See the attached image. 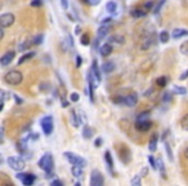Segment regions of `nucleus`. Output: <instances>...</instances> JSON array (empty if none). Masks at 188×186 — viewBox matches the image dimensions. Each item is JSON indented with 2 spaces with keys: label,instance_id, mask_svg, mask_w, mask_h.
Returning <instances> with one entry per match:
<instances>
[{
  "label": "nucleus",
  "instance_id": "obj_1",
  "mask_svg": "<svg viewBox=\"0 0 188 186\" xmlns=\"http://www.w3.org/2000/svg\"><path fill=\"white\" fill-rule=\"evenodd\" d=\"M22 80H23L22 72L17 71V70H10V71H8L4 75V81L9 85H18L22 83Z\"/></svg>",
  "mask_w": 188,
  "mask_h": 186
},
{
  "label": "nucleus",
  "instance_id": "obj_2",
  "mask_svg": "<svg viewBox=\"0 0 188 186\" xmlns=\"http://www.w3.org/2000/svg\"><path fill=\"white\" fill-rule=\"evenodd\" d=\"M53 156L50 154H44L39 160V167L44 170L45 173H50L53 170Z\"/></svg>",
  "mask_w": 188,
  "mask_h": 186
},
{
  "label": "nucleus",
  "instance_id": "obj_3",
  "mask_svg": "<svg viewBox=\"0 0 188 186\" xmlns=\"http://www.w3.org/2000/svg\"><path fill=\"white\" fill-rule=\"evenodd\" d=\"M7 162H8V165L14 170H22L26 167V163L21 156H10L8 158Z\"/></svg>",
  "mask_w": 188,
  "mask_h": 186
},
{
  "label": "nucleus",
  "instance_id": "obj_4",
  "mask_svg": "<svg viewBox=\"0 0 188 186\" xmlns=\"http://www.w3.org/2000/svg\"><path fill=\"white\" fill-rule=\"evenodd\" d=\"M63 155H65V158L67 159V160L71 163L72 165H81V167L87 165V160L83 159L81 156H79V155H76V154H73V153H70V151H66Z\"/></svg>",
  "mask_w": 188,
  "mask_h": 186
},
{
  "label": "nucleus",
  "instance_id": "obj_5",
  "mask_svg": "<svg viewBox=\"0 0 188 186\" xmlns=\"http://www.w3.org/2000/svg\"><path fill=\"white\" fill-rule=\"evenodd\" d=\"M40 125H41V129L44 132L45 136H49L50 133L53 132V118L50 115H46L44 116L41 120H40Z\"/></svg>",
  "mask_w": 188,
  "mask_h": 186
},
{
  "label": "nucleus",
  "instance_id": "obj_6",
  "mask_svg": "<svg viewBox=\"0 0 188 186\" xmlns=\"http://www.w3.org/2000/svg\"><path fill=\"white\" fill-rule=\"evenodd\" d=\"M137 101H138V97H137L135 93L133 94H129L126 97H119V98H115V102H119V103H124L129 107H133L137 105Z\"/></svg>",
  "mask_w": 188,
  "mask_h": 186
},
{
  "label": "nucleus",
  "instance_id": "obj_7",
  "mask_svg": "<svg viewBox=\"0 0 188 186\" xmlns=\"http://www.w3.org/2000/svg\"><path fill=\"white\" fill-rule=\"evenodd\" d=\"M15 177L18 178L19 181L22 182L23 185H26V186H30V185H32L35 180H36V177H35V174H29V173H17L15 174Z\"/></svg>",
  "mask_w": 188,
  "mask_h": 186
},
{
  "label": "nucleus",
  "instance_id": "obj_8",
  "mask_svg": "<svg viewBox=\"0 0 188 186\" xmlns=\"http://www.w3.org/2000/svg\"><path fill=\"white\" fill-rule=\"evenodd\" d=\"M103 176H102V173L99 172L98 169H94L92 170V174H90V185L92 186H102L103 185Z\"/></svg>",
  "mask_w": 188,
  "mask_h": 186
},
{
  "label": "nucleus",
  "instance_id": "obj_9",
  "mask_svg": "<svg viewBox=\"0 0 188 186\" xmlns=\"http://www.w3.org/2000/svg\"><path fill=\"white\" fill-rule=\"evenodd\" d=\"M15 21V17H14V14H12V13H4L0 16V26L3 27H9L12 26L14 23Z\"/></svg>",
  "mask_w": 188,
  "mask_h": 186
},
{
  "label": "nucleus",
  "instance_id": "obj_10",
  "mask_svg": "<svg viewBox=\"0 0 188 186\" xmlns=\"http://www.w3.org/2000/svg\"><path fill=\"white\" fill-rule=\"evenodd\" d=\"M14 56H15V52H13V50H9V52H7L5 54H3L1 58H0L1 66H7V65H9L10 62L13 61Z\"/></svg>",
  "mask_w": 188,
  "mask_h": 186
},
{
  "label": "nucleus",
  "instance_id": "obj_11",
  "mask_svg": "<svg viewBox=\"0 0 188 186\" xmlns=\"http://www.w3.org/2000/svg\"><path fill=\"white\" fill-rule=\"evenodd\" d=\"M152 127V123L150 120H143V122H137L135 123V128L140 132H146Z\"/></svg>",
  "mask_w": 188,
  "mask_h": 186
},
{
  "label": "nucleus",
  "instance_id": "obj_12",
  "mask_svg": "<svg viewBox=\"0 0 188 186\" xmlns=\"http://www.w3.org/2000/svg\"><path fill=\"white\" fill-rule=\"evenodd\" d=\"M92 75L94 76V79H95L98 83H99V81H101V72H99V69H98V63H97L95 60L93 61V65H92Z\"/></svg>",
  "mask_w": 188,
  "mask_h": 186
},
{
  "label": "nucleus",
  "instance_id": "obj_13",
  "mask_svg": "<svg viewBox=\"0 0 188 186\" xmlns=\"http://www.w3.org/2000/svg\"><path fill=\"white\" fill-rule=\"evenodd\" d=\"M111 52H112V46H111V44H103L99 48V53H101V56H103V57H107V56H109L111 54Z\"/></svg>",
  "mask_w": 188,
  "mask_h": 186
},
{
  "label": "nucleus",
  "instance_id": "obj_14",
  "mask_svg": "<svg viewBox=\"0 0 188 186\" xmlns=\"http://www.w3.org/2000/svg\"><path fill=\"white\" fill-rule=\"evenodd\" d=\"M71 172H72V176L76 177V178H81L84 174V170H83V167L81 165H73Z\"/></svg>",
  "mask_w": 188,
  "mask_h": 186
},
{
  "label": "nucleus",
  "instance_id": "obj_15",
  "mask_svg": "<svg viewBox=\"0 0 188 186\" xmlns=\"http://www.w3.org/2000/svg\"><path fill=\"white\" fill-rule=\"evenodd\" d=\"M184 35H188L187 30H184V29H175L173 31V34H171V36H173L174 39H179V38L184 36Z\"/></svg>",
  "mask_w": 188,
  "mask_h": 186
},
{
  "label": "nucleus",
  "instance_id": "obj_16",
  "mask_svg": "<svg viewBox=\"0 0 188 186\" xmlns=\"http://www.w3.org/2000/svg\"><path fill=\"white\" fill-rule=\"evenodd\" d=\"M113 69H115V65H113V62H104L103 66H102V71L106 72V74H109L113 71Z\"/></svg>",
  "mask_w": 188,
  "mask_h": 186
},
{
  "label": "nucleus",
  "instance_id": "obj_17",
  "mask_svg": "<svg viewBox=\"0 0 188 186\" xmlns=\"http://www.w3.org/2000/svg\"><path fill=\"white\" fill-rule=\"evenodd\" d=\"M35 56V52H29V53H26V54H23V56L19 58L18 60V65H21V63H25L26 61H29V60H31Z\"/></svg>",
  "mask_w": 188,
  "mask_h": 186
},
{
  "label": "nucleus",
  "instance_id": "obj_18",
  "mask_svg": "<svg viewBox=\"0 0 188 186\" xmlns=\"http://www.w3.org/2000/svg\"><path fill=\"white\" fill-rule=\"evenodd\" d=\"M148 149L150 151H155L157 149V136H152L151 137V141H150V145H148Z\"/></svg>",
  "mask_w": 188,
  "mask_h": 186
},
{
  "label": "nucleus",
  "instance_id": "obj_19",
  "mask_svg": "<svg viewBox=\"0 0 188 186\" xmlns=\"http://www.w3.org/2000/svg\"><path fill=\"white\" fill-rule=\"evenodd\" d=\"M117 9V5L115 1H108L107 4H106V10L108 12V13H115Z\"/></svg>",
  "mask_w": 188,
  "mask_h": 186
},
{
  "label": "nucleus",
  "instance_id": "obj_20",
  "mask_svg": "<svg viewBox=\"0 0 188 186\" xmlns=\"http://www.w3.org/2000/svg\"><path fill=\"white\" fill-rule=\"evenodd\" d=\"M108 31H109V27L108 26H102L99 27V30H98V39H101V38H104L106 35L108 34Z\"/></svg>",
  "mask_w": 188,
  "mask_h": 186
},
{
  "label": "nucleus",
  "instance_id": "obj_21",
  "mask_svg": "<svg viewBox=\"0 0 188 186\" xmlns=\"http://www.w3.org/2000/svg\"><path fill=\"white\" fill-rule=\"evenodd\" d=\"M130 14L133 17H143L144 14H146V9H139V8H135V9H133L130 12Z\"/></svg>",
  "mask_w": 188,
  "mask_h": 186
},
{
  "label": "nucleus",
  "instance_id": "obj_22",
  "mask_svg": "<svg viewBox=\"0 0 188 186\" xmlns=\"http://www.w3.org/2000/svg\"><path fill=\"white\" fill-rule=\"evenodd\" d=\"M104 159H106V163H107L108 169H109V170H112L113 163H112V158H111V154H109V151H106V154H104Z\"/></svg>",
  "mask_w": 188,
  "mask_h": 186
},
{
  "label": "nucleus",
  "instance_id": "obj_23",
  "mask_svg": "<svg viewBox=\"0 0 188 186\" xmlns=\"http://www.w3.org/2000/svg\"><path fill=\"white\" fill-rule=\"evenodd\" d=\"M150 111H144V112H140L137 118V122H143V120H150Z\"/></svg>",
  "mask_w": 188,
  "mask_h": 186
},
{
  "label": "nucleus",
  "instance_id": "obj_24",
  "mask_svg": "<svg viewBox=\"0 0 188 186\" xmlns=\"http://www.w3.org/2000/svg\"><path fill=\"white\" fill-rule=\"evenodd\" d=\"M92 134H93V131L89 128L88 125H85L84 128H83V136H84V138H90L92 137Z\"/></svg>",
  "mask_w": 188,
  "mask_h": 186
},
{
  "label": "nucleus",
  "instance_id": "obj_25",
  "mask_svg": "<svg viewBox=\"0 0 188 186\" xmlns=\"http://www.w3.org/2000/svg\"><path fill=\"white\" fill-rule=\"evenodd\" d=\"M169 38H170V35L167 31H161V34H160V41L161 43H167L169 41Z\"/></svg>",
  "mask_w": 188,
  "mask_h": 186
},
{
  "label": "nucleus",
  "instance_id": "obj_26",
  "mask_svg": "<svg viewBox=\"0 0 188 186\" xmlns=\"http://www.w3.org/2000/svg\"><path fill=\"white\" fill-rule=\"evenodd\" d=\"M173 91L175 93H178V94H186V93H187V89L184 87H179V85H174Z\"/></svg>",
  "mask_w": 188,
  "mask_h": 186
},
{
  "label": "nucleus",
  "instance_id": "obj_27",
  "mask_svg": "<svg viewBox=\"0 0 188 186\" xmlns=\"http://www.w3.org/2000/svg\"><path fill=\"white\" fill-rule=\"evenodd\" d=\"M166 81H167V79H166L165 76H160V78H157V79H156V83H157L159 87H165V85L167 84Z\"/></svg>",
  "mask_w": 188,
  "mask_h": 186
},
{
  "label": "nucleus",
  "instance_id": "obj_28",
  "mask_svg": "<svg viewBox=\"0 0 188 186\" xmlns=\"http://www.w3.org/2000/svg\"><path fill=\"white\" fill-rule=\"evenodd\" d=\"M165 149H166V153H167V158H169L170 162H173V153H171V149L169 146V143L165 142Z\"/></svg>",
  "mask_w": 188,
  "mask_h": 186
},
{
  "label": "nucleus",
  "instance_id": "obj_29",
  "mask_svg": "<svg viewBox=\"0 0 188 186\" xmlns=\"http://www.w3.org/2000/svg\"><path fill=\"white\" fill-rule=\"evenodd\" d=\"M181 124H182V128H183V129L188 131V114H187L186 116H183V119H182Z\"/></svg>",
  "mask_w": 188,
  "mask_h": 186
},
{
  "label": "nucleus",
  "instance_id": "obj_30",
  "mask_svg": "<svg viewBox=\"0 0 188 186\" xmlns=\"http://www.w3.org/2000/svg\"><path fill=\"white\" fill-rule=\"evenodd\" d=\"M181 52H182L183 54H188V40L184 41V43H183V44L181 45Z\"/></svg>",
  "mask_w": 188,
  "mask_h": 186
},
{
  "label": "nucleus",
  "instance_id": "obj_31",
  "mask_svg": "<svg viewBox=\"0 0 188 186\" xmlns=\"http://www.w3.org/2000/svg\"><path fill=\"white\" fill-rule=\"evenodd\" d=\"M80 43H81L83 45H88V44H89V35H88V34H84L83 36H81Z\"/></svg>",
  "mask_w": 188,
  "mask_h": 186
},
{
  "label": "nucleus",
  "instance_id": "obj_32",
  "mask_svg": "<svg viewBox=\"0 0 188 186\" xmlns=\"http://www.w3.org/2000/svg\"><path fill=\"white\" fill-rule=\"evenodd\" d=\"M148 160H150V163H151V167H152V168H153V169H157V168H159V165H157L159 163L155 160V159H153V156H150V158H148Z\"/></svg>",
  "mask_w": 188,
  "mask_h": 186
},
{
  "label": "nucleus",
  "instance_id": "obj_33",
  "mask_svg": "<svg viewBox=\"0 0 188 186\" xmlns=\"http://www.w3.org/2000/svg\"><path fill=\"white\" fill-rule=\"evenodd\" d=\"M43 39H44L43 35H37V36L32 40V43H34V44H40V43H43Z\"/></svg>",
  "mask_w": 188,
  "mask_h": 186
},
{
  "label": "nucleus",
  "instance_id": "obj_34",
  "mask_svg": "<svg viewBox=\"0 0 188 186\" xmlns=\"http://www.w3.org/2000/svg\"><path fill=\"white\" fill-rule=\"evenodd\" d=\"M41 4H43V0H31L30 5L31 7H40Z\"/></svg>",
  "mask_w": 188,
  "mask_h": 186
},
{
  "label": "nucleus",
  "instance_id": "obj_35",
  "mask_svg": "<svg viewBox=\"0 0 188 186\" xmlns=\"http://www.w3.org/2000/svg\"><path fill=\"white\" fill-rule=\"evenodd\" d=\"M84 3L89 4V5H98L101 3V0H84Z\"/></svg>",
  "mask_w": 188,
  "mask_h": 186
},
{
  "label": "nucleus",
  "instance_id": "obj_36",
  "mask_svg": "<svg viewBox=\"0 0 188 186\" xmlns=\"http://www.w3.org/2000/svg\"><path fill=\"white\" fill-rule=\"evenodd\" d=\"M79 98H80L79 94H77V93H75V92H73L72 94L70 96V100H71L72 102H77V101H79Z\"/></svg>",
  "mask_w": 188,
  "mask_h": 186
},
{
  "label": "nucleus",
  "instance_id": "obj_37",
  "mask_svg": "<svg viewBox=\"0 0 188 186\" xmlns=\"http://www.w3.org/2000/svg\"><path fill=\"white\" fill-rule=\"evenodd\" d=\"M157 163H159V169L161 170V174H162V177H165V172H164V164H162V160H161V159H159V160H157Z\"/></svg>",
  "mask_w": 188,
  "mask_h": 186
},
{
  "label": "nucleus",
  "instance_id": "obj_38",
  "mask_svg": "<svg viewBox=\"0 0 188 186\" xmlns=\"http://www.w3.org/2000/svg\"><path fill=\"white\" fill-rule=\"evenodd\" d=\"M164 3H165V0H161V1H160L159 4H157V7H156L155 8V9H153V12H155V14H157L159 13V12H160V9H161V7H162V4Z\"/></svg>",
  "mask_w": 188,
  "mask_h": 186
},
{
  "label": "nucleus",
  "instance_id": "obj_39",
  "mask_svg": "<svg viewBox=\"0 0 188 186\" xmlns=\"http://www.w3.org/2000/svg\"><path fill=\"white\" fill-rule=\"evenodd\" d=\"M131 185H140V178L139 176H135L134 178L131 180Z\"/></svg>",
  "mask_w": 188,
  "mask_h": 186
},
{
  "label": "nucleus",
  "instance_id": "obj_40",
  "mask_svg": "<svg viewBox=\"0 0 188 186\" xmlns=\"http://www.w3.org/2000/svg\"><path fill=\"white\" fill-rule=\"evenodd\" d=\"M170 98H171V96H170V93H169V92H166L165 94L162 96V101H165V102H167V101H170Z\"/></svg>",
  "mask_w": 188,
  "mask_h": 186
},
{
  "label": "nucleus",
  "instance_id": "obj_41",
  "mask_svg": "<svg viewBox=\"0 0 188 186\" xmlns=\"http://www.w3.org/2000/svg\"><path fill=\"white\" fill-rule=\"evenodd\" d=\"M61 4H62V7H63V9H67V8H68V1H67V0H61Z\"/></svg>",
  "mask_w": 188,
  "mask_h": 186
},
{
  "label": "nucleus",
  "instance_id": "obj_42",
  "mask_svg": "<svg viewBox=\"0 0 188 186\" xmlns=\"http://www.w3.org/2000/svg\"><path fill=\"white\" fill-rule=\"evenodd\" d=\"M187 78H188V70H187V71H184L181 75V80H184V79H187Z\"/></svg>",
  "mask_w": 188,
  "mask_h": 186
},
{
  "label": "nucleus",
  "instance_id": "obj_43",
  "mask_svg": "<svg viewBox=\"0 0 188 186\" xmlns=\"http://www.w3.org/2000/svg\"><path fill=\"white\" fill-rule=\"evenodd\" d=\"M76 66H77V67H80V66H81V57L80 56L76 57Z\"/></svg>",
  "mask_w": 188,
  "mask_h": 186
},
{
  "label": "nucleus",
  "instance_id": "obj_44",
  "mask_svg": "<svg viewBox=\"0 0 188 186\" xmlns=\"http://www.w3.org/2000/svg\"><path fill=\"white\" fill-rule=\"evenodd\" d=\"M111 21H112V18H109V17L108 18H104L103 21H102V25H107V23H109Z\"/></svg>",
  "mask_w": 188,
  "mask_h": 186
},
{
  "label": "nucleus",
  "instance_id": "obj_45",
  "mask_svg": "<svg viewBox=\"0 0 188 186\" xmlns=\"http://www.w3.org/2000/svg\"><path fill=\"white\" fill-rule=\"evenodd\" d=\"M52 185H57V186H62L63 184H62L61 181H58V180H56V181H52Z\"/></svg>",
  "mask_w": 188,
  "mask_h": 186
},
{
  "label": "nucleus",
  "instance_id": "obj_46",
  "mask_svg": "<svg viewBox=\"0 0 188 186\" xmlns=\"http://www.w3.org/2000/svg\"><path fill=\"white\" fill-rule=\"evenodd\" d=\"M101 143H102V140H101V138H97V140H95V146H97V147H99V146H101Z\"/></svg>",
  "mask_w": 188,
  "mask_h": 186
},
{
  "label": "nucleus",
  "instance_id": "obj_47",
  "mask_svg": "<svg viewBox=\"0 0 188 186\" xmlns=\"http://www.w3.org/2000/svg\"><path fill=\"white\" fill-rule=\"evenodd\" d=\"M14 98H15V102H17V105H21L22 103V100L19 98V97H17V96H14Z\"/></svg>",
  "mask_w": 188,
  "mask_h": 186
},
{
  "label": "nucleus",
  "instance_id": "obj_48",
  "mask_svg": "<svg viewBox=\"0 0 188 186\" xmlns=\"http://www.w3.org/2000/svg\"><path fill=\"white\" fill-rule=\"evenodd\" d=\"M151 7H152V1H148L146 4V7H144V9H148V8H151Z\"/></svg>",
  "mask_w": 188,
  "mask_h": 186
},
{
  "label": "nucleus",
  "instance_id": "obj_49",
  "mask_svg": "<svg viewBox=\"0 0 188 186\" xmlns=\"http://www.w3.org/2000/svg\"><path fill=\"white\" fill-rule=\"evenodd\" d=\"M76 34H80V27H76V31H75Z\"/></svg>",
  "mask_w": 188,
  "mask_h": 186
},
{
  "label": "nucleus",
  "instance_id": "obj_50",
  "mask_svg": "<svg viewBox=\"0 0 188 186\" xmlns=\"http://www.w3.org/2000/svg\"><path fill=\"white\" fill-rule=\"evenodd\" d=\"M186 156L188 158V147H187V149H186Z\"/></svg>",
  "mask_w": 188,
  "mask_h": 186
}]
</instances>
